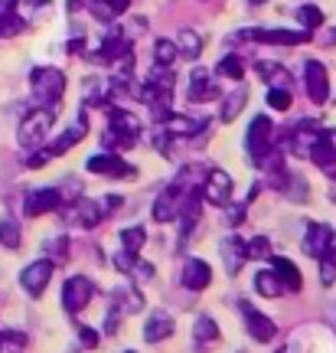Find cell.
<instances>
[{
    "label": "cell",
    "mask_w": 336,
    "mask_h": 353,
    "mask_svg": "<svg viewBox=\"0 0 336 353\" xmlns=\"http://www.w3.org/2000/svg\"><path fill=\"white\" fill-rule=\"evenodd\" d=\"M30 88H33V99L39 101V108H52L65 92L63 69H56V65H39V69H33V72H30Z\"/></svg>",
    "instance_id": "obj_1"
},
{
    "label": "cell",
    "mask_w": 336,
    "mask_h": 353,
    "mask_svg": "<svg viewBox=\"0 0 336 353\" xmlns=\"http://www.w3.org/2000/svg\"><path fill=\"white\" fill-rule=\"evenodd\" d=\"M52 108H33V112L26 114L20 128H17V141H20V148H30V151H36L46 144V134H50L52 128Z\"/></svg>",
    "instance_id": "obj_2"
},
{
    "label": "cell",
    "mask_w": 336,
    "mask_h": 353,
    "mask_svg": "<svg viewBox=\"0 0 336 353\" xmlns=\"http://www.w3.org/2000/svg\"><path fill=\"white\" fill-rule=\"evenodd\" d=\"M95 281L88 275H69L63 285V307L69 311V314H82L88 304H92V298H95Z\"/></svg>",
    "instance_id": "obj_3"
},
{
    "label": "cell",
    "mask_w": 336,
    "mask_h": 353,
    "mask_svg": "<svg viewBox=\"0 0 336 353\" xmlns=\"http://www.w3.org/2000/svg\"><path fill=\"white\" fill-rule=\"evenodd\" d=\"M187 176H180V180H174L170 187H163V193L154 200V219L157 223H170V219H176L180 216V206H183V196H187Z\"/></svg>",
    "instance_id": "obj_4"
},
{
    "label": "cell",
    "mask_w": 336,
    "mask_h": 353,
    "mask_svg": "<svg viewBox=\"0 0 336 353\" xmlns=\"http://www.w3.org/2000/svg\"><path fill=\"white\" fill-rule=\"evenodd\" d=\"M271 148H277V144H274L271 118H268V114H255V118H251V125H249V157L258 164Z\"/></svg>",
    "instance_id": "obj_5"
},
{
    "label": "cell",
    "mask_w": 336,
    "mask_h": 353,
    "mask_svg": "<svg viewBox=\"0 0 336 353\" xmlns=\"http://www.w3.org/2000/svg\"><path fill=\"white\" fill-rule=\"evenodd\" d=\"M304 88H307V99L313 105H326V99H330V76H326V65L320 59H307L304 63Z\"/></svg>",
    "instance_id": "obj_6"
},
{
    "label": "cell",
    "mask_w": 336,
    "mask_h": 353,
    "mask_svg": "<svg viewBox=\"0 0 336 353\" xmlns=\"http://www.w3.org/2000/svg\"><path fill=\"white\" fill-rule=\"evenodd\" d=\"M242 37H249L251 43H264V46H300V43H311L307 30H245Z\"/></svg>",
    "instance_id": "obj_7"
},
{
    "label": "cell",
    "mask_w": 336,
    "mask_h": 353,
    "mask_svg": "<svg viewBox=\"0 0 336 353\" xmlns=\"http://www.w3.org/2000/svg\"><path fill=\"white\" fill-rule=\"evenodd\" d=\"M232 190H235V180L225 174V170L212 167L209 174H206V183H202L206 203H212V206H229V203H232Z\"/></svg>",
    "instance_id": "obj_8"
},
{
    "label": "cell",
    "mask_w": 336,
    "mask_h": 353,
    "mask_svg": "<svg viewBox=\"0 0 336 353\" xmlns=\"http://www.w3.org/2000/svg\"><path fill=\"white\" fill-rule=\"evenodd\" d=\"M52 268H56V265L43 255V259L30 262L23 272H20V285H23V291L30 298H39V294L46 291V285H50V278H52Z\"/></svg>",
    "instance_id": "obj_9"
},
{
    "label": "cell",
    "mask_w": 336,
    "mask_h": 353,
    "mask_svg": "<svg viewBox=\"0 0 336 353\" xmlns=\"http://www.w3.org/2000/svg\"><path fill=\"white\" fill-rule=\"evenodd\" d=\"M85 167L92 170V174H98V176H112V180H121V176H127V180H131V176H137L134 167L125 164V161H121L118 154H112V151L92 154Z\"/></svg>",
    "instance_id": "obj_10"
},
{
    "label": "cell",
    "mask_w": 336,
    "mask_h": 353,
    "mask_svg": "<svg viewBox=\"0 0 336 353\" xmlns=\"http://www.w3.org/2000/svg\"><path fill=\"white\" fill-rule=\"evenodd\" d=\"M63 210V206H59ZM65 216H69V223H78L82 229H95L98 223H105L108 216H105V210H101V200H88V196H78V200L69 206V210H63Z\"/></svg>",
    "instance_id": "obj_11"
},
{
    "label": "cell",
    "mask_w": 336,
    "mask_h": 353,
    "mask_svg": "<svg viewBox=\"0 0 336 353\" xmlns=\"http://www.w3.org/2000/svg\"><path fill=\"white\" fill-rule=\"evenodd\" d=\"M59 206H63V193H59L56 187H43V190H33V193H26V200H23V216L36 219V216L56 213Z\"/></svg>",
    "instance_id": "obj_12"
},
{
    "label": "cell",
    "mask_w": 336,
    "mask_h": 353,
    "mask_svg": "<svg viewBox=\"0 0 336 353\" xmlns=\"http://www.w3.org/2000/svg\"><path fill=\"white\" fill-rule=\"evenodd\" d=\"M242 317H245V330H249L258 343H271L274 337H277V327L271 324V317H264L262 311H255L249 301L242 304Z\"/></svg>",
    "instance_id": "obj_13"
},
{
    "label": "cell",
    "mask_w": 336,
    "mask_h": 353,
    "mask_svg": "<svg viewBox=\"0 0 336 353\" xmlns=\"http://www.w3.org/2000/svg\"><path fill=\"white\" fill-rule=\"evenodd\" d=\"M212 281V268L209 262H202V259H187L183 262V272H180V285L187 291H206Z\"/></svg>",
    "instance_id": "obj_14"
},
{
    "label": "cell",
    "mask_w": 336,
    "mask_h": 353,
    "mask_svg": "<svg viewBox=\"0 0 336 353\" xmlns=\"http://www.w3.org/2000/svg\"><path fill=\"white\" fill-rule=\"evenodd\" d=\"M219 95H222V92H219V85L212 82V76L206 72V69H200V65H196V69H193V76H189V92H187V99L196 101V105H200V101L206 105V101H216Z\"/></svg>",
    "instance_id": "obj_15"
},
{
    "label": "cell",
    "mask_w": 336,
    "mask_h": 353,
    "mask_svg": "<svg viewBox=\"0 0 336 353\" xmlns=\"http://www.w3.org/2000/svg\"><path fill=\"white\" fill-rule=\"evenodd\" d=\"M333 245V229L324 226V223H311L307 232H304V242H300V249L311 255V259H320Z\"/></svg>",
    "instance_id": "obj_16"
},
{
    "label": "cell",
    "mask_w": 336,
    "mask_h": 353,
    "mask_svg": "<svg viewBox=\"0 0 336 353\" xmlns=\"http://www.w3.org/2000/svg\"><path fill=\"white\" fill-rule=\"evenodd\" d=\"M311 157L317 167H330L336 161V128H320L317 131V141H313L311 148Z\"/></svg>",
    "instance_id": "obj_17"
},
{
    "label": "cell",
    "mask_w": 336,
    "mask_h": 353,
    "mask_svg": "<svg viewBox=\"0 0 336 353\" xmlns=\"http://www.w3.org/2000/svg\"><path fill=\"white\" fill-rule=\"evenodd\" d=\"M317 121H300L294 131H291V138H287V151L294 154V157H304L307 161V154H311V148H313V141H317Z\"/></svg>",
    "instance_id": "obj_18"
},
{
    "label": "cell",
    "mask_w": 336,
    "mask_h": 353,
    "mask_svg": "<svg viewBox=\"0 0 336 353\" xmlns=\"http://www.w3.org/2000/svg\"><path fill=\"white\" fill-rule=\"evenodd\" d=\"M85 134H88V118H85V114H78V121H75L72 128H65L63 134L52 141V144H46V148H50L52 157H59V154L72 151V148H75V144H78L82 138H85Z\"/></svg>",
    "instance_id": "obj_19"
},
{
    "label": "cell",
    "mask_w": 336,
    "mask_h": 353,
    "mask_svg": "<svg viewBox=\"0 0 336 353\" xmlns=\"http://www.w3.org/2000/svg\"><path fill=\"white\" fill-rule=\"evenodd\" d=\"M101 144H105V151H112V154L131 151V148L137 144V134L134 131H127V128L112 125V121H108V128L101 131Z\"/></svg>",
    "instance_id": "obj_20"
},
{
    "label": "cell",
    "mask_w": 336,
    "mask_h": 353,
    "mask_svg": "<svg viewBox=\"0 0 336 353\" xmlns=\"http://www.w3.org/2000/svg\"><path fill=\"white\" fill-rule=\"evenodd\" d=\"M245 259H249V252H245V242L238 239V236L222 239V262H225V272H229V275H238Z\"/></svg>",
    "instance_id": "obj_21"
},
{
    "label": "cell",
    "mask_w": 336,
    "mask_h": 353,
    "mask_svg": "<svg viewBox=\"0 0 336 353\" xmlns=\"http://www.w3.org/2000/svg\"><path fill=\"white\" fill-rule=\"evenodd\" d=\"M255 72L268 82V88H291V72H287L281 63H271V59H258L255 63Z\"/></svg>",
    "instance_id": "obj_22"
},
{
    "label": "cell",
    "mask_w": 336,
    "mask_h": 353,
    "mask_svg": "<svg viewBox=\"0 0 336 353\" xmlns=\"http://www.w3.org/2000/svg\"><path fill=\"white\" fill-rule=\"evenodd\" d=\"M170 334H174V317L167 314V311H154L147 321V327H144V341L160 343V341H167Z\"/></svg>",
    "instance_id": "obj_23"
},
{
    "label": "cell",
    "mask_w": 336,
    "mask_h": 353,
    "mask_svg": "<svg viewBox=\"0 0 336 353\" xmlns=\"http://www.w3.org/2000/svg\"><path fill=\"white\" fill-rule=\"evenodd\" d=\"M163 125H167V134L174 138H196L200 131H206V121H193L187 114H170Z\"/></svg>",
    "instance_id": "obj_24"
},
{
    "label": "cell",
    "mask_w": 336,
    "mask_h": 353,
    "mask_svg": "<svg viewBox=\"0 0 336 353\" xmlns=\"http://www.w3.org/2000/svg\"><path fill=\"white\" fill-rule=\"evenodd\" d=\"M274 275L281 278V285H284V291H300L304 288V278H300V268L291 259H284V255H277L274 259Z\"/></svg>",
    "instance_id": "obj_25"
},
{
    "label": "cell",
    "mask_w": 336,
    "mask_h": 353,
    "mask_svg": "<svg viewBox=\"0 0 336 353\" xmlns=\"http://www.w3.org/2000/svg\"><path fill=\"white\" fill-rule=\"evenodd\" d=\"M174 43H176V52H180V56H187V59H200L202 46H206L196 30H180V33L174 37Z\"/></svg>",
    "instance_id": "obj_26"
},
{
    "label": "cell",
    "mask_w": 336,
    "mask_h": 353,
    "mask_svg": "<svg viewBox=\"0 0 336 353\" xmlns=\"http://www.w3.org/2000/svg\"><path fill=\"white\" fill-rule=\"evenodd\" d=\"M255 291L262 298H281L284 285H281V278L274 275V268H262V272H255Z\"/></svg>",
    "instance_id": "obj_27"
},
{
    "label": "cell",
    "mask_w": 336,
    "mask_h": 353,
    "mask_svg": "<svg viewBox=\"0 0 336 353\" xmlns=\"http://www.w3.org/2000/svg\"><path fill=\"white\" fill-rule=\"evenodd\" d=\"M245 105H249V92H245V88H232V92L222 99V112H219V118L229 125V121H235L238 114H242Z\"/></svg>",
    "instance_id": "obj_28"
},
{
    "label": "cell",
    "mask_w": 336,
    "mask_h": 353,
    "mask_svg": "<svg viewBox=\"0 0 336 353\" xmlns=\"http://www.w3.org/2000/svg\"><path fill=\"white\" fill-rule=\"evenodd\" d=\"M193 337L200 347H212V343H219V327H216V321L209 314H200L196 317V324H193Z\"/></svg>",
    "instance_id": "obj_29"
},
{
    "label": "cell",
    "mask_w": 336,
    "mask_h": 353,
    "mask_svg": "<svg viewBox=\"0 0 336 353\" xmlns=\"http://www.w3.org/2000/svg\"><path fill=\"white\" fill-rule=\"evenodd\" d=\"M114 307H118L121 314H137V311L144 307V298H140L137 288H118L114 291Z\"/></svg>",
    "instance_id": "obj_30"
},
{
    "label": "cell",
    "mask_w": 336,
    "mask_h": 353,
    "mask_svg": "<svg viewBox=\"0 0 336 353\" xmlns=\"http://www.w3.org/2000/svg\"><path fill=\"white\" fill-rule=\"evenodd\" d=\"M216 72L225 79H232V82H242V79H245V59L235 56V52H225L222 59H219V65H216Z\"/></svg>",
    "instance_id": "obj_31"
},
{
    "label": "cell",
    "mask_w": 336,
    "mask_h": 353,
    "mask_svg": "<svg viewBox=\"0 0 336 353\" xmlns=\"http://www.w3.org/2000/svg\"><path fill=\"white\" fill-rule=\"evenodd\" d=\"M176 43L174 39H167V37H160L157 43H154V63L157 65H163V69H174L176 65Z\"/></svg>",
    "instance_id": "obj_32"
},
{
    "label": "cell",
    "mask_w": 336,
    "mask_h": 353,
    "mask_svg": "<svg viewBox=\"0 0 336 353\" xmlns=\"http://www.w3.org/2000/svg\"><path fill=\"white\" fill-rule=\"evenodd\" d=\"M297 23H300V30L313 33V30L324 26V10L317 3H304V7H297Z\"/></svg>",
    "instance_id": "obj_33"
},
{
    "label": "cell",
    "mask_w": 336,
    "mask_h": 353,
    "mask_svg": "<svg viewBox=\"0 0 336 353\" xmlns=\"http://www.w3.org/2000/svg\"><path fill=\"white\" fill-rule=\"evenodd\" d=\"M144 242H147V229L144 226H131L121 232V249L131 255H140V249H144Z\"/></svg>",
    "instance_id": "obj_34"
},
{
    "label": "cell",
    "mask_w": 336,
    "mask_h": 353,
    "mask_svg": "<svg viewBox=\"0 0 336 353\" xmlns=\"http://www.w3.org/2000/svg\"><path fill=\"white\" fill-rule=\"evenodd\" d=\"M20 223L17 219H10V216H3L0 219V245L3 249H20Z\"/></svg>",
    "instance_id": "obj_35"
},
{
    "label": "cell",
    "mask_w": 336,
    "mask_h": 353,
    "mask_svg": "<svg viewBox=\"0 0 336 353\" xmlns=\"http://www.w3.org/2000/svg\"><path fill=\"white\" fill-rule=\"evenodd\" d=\"M317 262H320V281L330 288V285L336 281V242L326 249L324 255H320V259H317Z\"/></svg>",
    "instance_id": "obj_36"
},
{
    "label": "cell",
    "mask_w": 336,
    "mask_h": 353,
    "mask_svg": "<svg viewBox=\"0 0 336 353\" xmlns=\"http://www.w3.org/2000/svg\"><path fill=\"white\" fill-rule=\"evenodd\" d=\"M43 252H46V259H50L52 265H63L65 259H69V239H65V236H56V239H50L43 245Z\"/></svg>",
    "instance_id": "obj_37"
},
{
    "label": "cell",
    "mask_w": 336,
    "mask_h": 353,
    "mask_svg": "<svg viewBox=\"0 0 336 353\" xmlns=\"http://www.w3.org/2000/svg\"><path fill=\"white\" fill-rule=\"evenodd\" d=\"M26 347V334L20 330H0V353H20Z\"/></svg>",
    "instance_id": "obj_38"
},
{
    "label": "cell",
    "mask_w": 336,
    "mask_h": 353,
    "mask_svg": "<svg viewBox=\"0 0 336 353\" xmlns=\"http://www.w3.org/2000/svg\"><path fill=\"white\" fill-rule=\"evenodd\" d=\"M26 26V20L20 13H7L0 17V39H10V37H20V30Z\"/></svg>",
    "instance_id": "obj_39"
},
{
    "label": "cell",
    "mask_w": 336,
    "mask_h": 353,
    "mask_svg": "<svg viewBox=\"0 0 336 353\" xmlns=\"http://www.w3.org/2000/svg\"><path fill=\"white\" fill-rule=\"evenodd\" d=\"M249 259H271V239L268 236H255L251 242H245Z\"/></svg>",
    "instance_id": "obj_40"
},
{
    "label": "cell",
    "mask_w": 336,
    "mask_h": 353,
    "mask_svg": "<svg viewBox=\"0 0 336 353\" xmlns=\"http://www.w3.org/2000/svg\"><path fill=\"white\" fill-rule=\"evenodd\" d=\"M291 88H268V105H271L274 112H287L291 108Z\"/></svg>",
    "instance_id": "obj_41"
},
{
    "label": "cell",
    "mask_w": 336,
    "mask_h": 353,
    "mask_svg": "<svg viewBox=\"0 0 336 353\" xmlns=\"http://www.w3.org/2000/svg\"><path fill=\"white\" fill-rule=\"evenodd\" d=\"M88 10H92V17H95V20H101V23H112V20H118V13H114L105 0H88Z\"/></svg>",
    "instance_id": "obj_42"
},
{
    "label": "cell",
    "mask_w": 336,
    "mask_h": 353,
    "mask_svg": "<svg viewBox=\"0 0 336 353\" xmlns=\"http://www.w3.org/2000/svg\"><path fill=\"white\" fill-rule=\"evenodd\" d=\"M170 141H174V134H167V131H160L157 138H154V148L163 154V157H174V148H170Z\"/></svg>",
    "instance_id": "obj_43"
},
{
    "label": "cell",
    "mask_w": 336,
    "mask_h": 353,
    "mask_svg": "<svg viewBox=\"0 0 336 353\" xmlns=\"http://www.w3.org/2000/svg\"><path fill=\"white\" fill-rule=\"evenodd\" d=\"M242 219H245V206H235V203H229V206H225V223H229V226H238Z\"/></svg>",
    "instance_id": "obj_44"
},
{
    "label": "cell",
    "mask_w": 336,
    "mask_h": 353,
    "mask_svg": "<svg viewBox=\"0 0 336 353\" xmlns=\"http://www.w3.org/2000/svg\"><path fill=\"white\" fill-rule=\"evenodd\" d=\"M134 262H137V255H131V252H125V249H121V252L114 255V265H118V272H131V268H134Z\"/></svg>",
    "instance_id": "obj_45"
},
{
    "label": "cell",
    "mask_w": 336,
    "mask_h": 353,
    "mask_svg": "<svg viewBox=\"0 0 336 353\" xmlns=\"http://www.w3.org/2000/svg\"><path fill=\"white\" fill-rule=\"evenodd\" d=\"M118 327H121V311H118V307H112V311H108V317H105V334H118Z\"/></svg>",
    "instance_id": "obj_46"
},
{
    "label": "cell",
    "mask_w": 336,
    "mask_h": 353,
    "mask_svg": "<svg viewBox=\"0 0 336 353\" xmlns=\"http://www.w3.org/2000/svg\"><path fill=\"white\" fill-rule=\"evenodd\" d=\"M131 272H134V278H140V281H147V278H154V265H150V262H140V259H137Z\"/></svg>",
    "instance_id": "obj_47"
},
{
    "label": "cell",
    "mask_w": 336,
    "mask_h": 353,
    "mask_svg": "<svg viewBox=\"0 0 336 353\" xmlns=\"http://www.w3.org/2000/svg\"><path fill=\"white\" fill-rule=\"evenodd\" d=\"M78 334H82V343H85V347H95V343H98V334H95V330L78 327Z\"/></svg>",
    "instance_id": "obj_48"
},
{
    "label": "cell",
    "mask_w": 336,
    "mask_h": 353,
    "mask_svg": "<svg viewBox=\"0 0 336 353\" xmlns=\"http://www.w3.org/2000/svg\"><path fill=\"white\" fill-rule=\"evenodd\" d=\"M105 3H108L118 17H121V13H127V7H131V0H105Z\"/></svg>",
    "instance_id": "obj_49"
},
{
    "label": "cell",
    "mask_w": 336,
    "mask_h": 353,
    "mask_svg": "<svg viewBox=\"0 0 336 353\" xmlns=\"http://www.w3.org/2000/svg\"><path fill=\"white\" fill-rule=\"evenodd\" d=\"M17 0H0V17H7V13H17Z\"/></svg>",
    "instance_id": "obj_50"
},
{
    "label": "cell",
    "mask_w": 336,
    "mask_h": 353,
    "mask_svg": "<svg viewBox=\"0 0 336 353\" xmlns=\"http://www.w3.org/2000/svg\"><path fill=\"white\" fill-rule=\"evenodd\" d=\"M324 170H326V174H330V176H333V180H336V161H333V164H330V167H324Z\"/></svg>",
    "instance_id": "obj_51"
},
{
    "label": "cell",
    "mask_w": 336,
    "mask_h": 353,
    "mask_svg": "<svg viewBox=\"0 0 336 353\" xmlns=\"http://www.w3.org/2000/svg\"><path fill=\"white\" fill-rule=\"evenodd\" d=\"M326 43H330V46L336 43V30H330V33H326Z\"/></svg>",
    "instance_id": "obj_52"
},
{
    "label": "cell",
    "mask_w": 336,
    "mask_h": 353,
    "mask_svg": "<svg viewBox=\"0 0 336 353\" xmlns=\"http://www.w3.org/2000/svg\"><path fill=\"white\" fill-rule=\"evenodd\" d=\"M251 7H262V3H268V0H249Z\"/></svg>",
    "instance_id": "obj_53"
},
{
    "label": "cell",
    "mask_w": 336,
    "mask_h": 353,
    "mask_svg": "<svg viewBox=\"0 0 336 353\" xmlns=\"http://www.w3.org/2000/svg\"><path fill=\"white\" fill-rule=\"evenodd\" d=\"M281 353H297V350H294V347H284V350H281Z\"/></svg>",
    "instance_id": "obj_54"
},
{
    "label": "cell",
    "mask_w": 336,
    "mask_h": 353,
    "mask_svg": "<svg viewBox=\"0 0 336 353\" xmlns=\"http://www.w3.org/2000/svg\"><path fill=\"white\" fill-rule=\"evenodd\" d=\"M125 353H137V350H125Z\"/></svg>",
    "instance_id": "obj_55"
},
{
    "label": "cell",
    "mask_w": 336,
    "mask_h": 353,
    "mask_svg": "<svg viewBox=\"0 0 336 353\" xmlns=\"http://www.w3.org/2000/svg\"><path fill=\"white\" fill-rule=\"evenodd\" d=\"M238 353H245V350H238Z\"/></svg>",
    "instance_id": "obj_56"
}]
</instances>
